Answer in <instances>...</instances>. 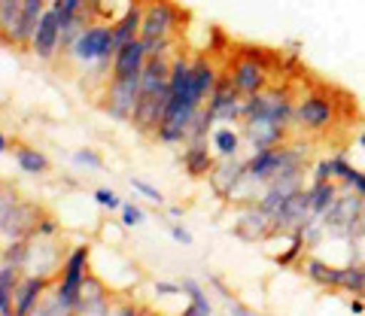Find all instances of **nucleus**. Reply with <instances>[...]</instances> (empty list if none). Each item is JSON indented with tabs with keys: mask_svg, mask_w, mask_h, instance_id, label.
Returning a JSON list of instances; mask_svg holds the SVG:
<instances>
[{
	"mask_svg": "<svg viewBox=\"0 0 365 316\" xmlns=\"http://www.w3.org/2000/svg\"><path fill=\"white\" fill-rule=\"evenodd\" d=\"M216 79H220V73H216L213 61L207 58L189 61L186 55H174L170 58V76H168L170 95H168V107L155 128L158 143H165V146L186 143L189 122L207 104V98L216 88Z\"/></svg>",
	"mask_w": 365,
	"mask_h": 316,
	"instance_id": "obj_1",
	"label": "nucleus"
},
{
	"mask_svg": "<svg viewBox=\"0 0 365 316\" xmlns=\"http://www.w3.org/2000/svg\"><path fill=\"white\" fill-rule=\"evenodd\" d=\"M116 49L119 46H116V33H113V21H88L83 33L73 40L67 58L83 67H95L101 73H110Z\"/></svg>",
	"mask_w": 365,
	"mask_h": 316,
	"instance_id": "obj_2",
	"label": "nucleus"
},
{
	"mask_svg": "<svg viewBox=\"0 0 365 316\" xmlns=\"http://www.w3.org/2000/svg\"><path fill=\"white\" fill-rule=\"evenodd\" d=\"M88 256H91L88 243L73 246V250L64 256V265H61V270L52 280L55 298H58L67 310H76L79 292H83V283H86V277H88Z\"/></svg>",
	"mask_w": 365,
	"mask_h": 316,
	"instance_id": "obj_3",
	"label": "nucleus"
},
{
	"mask_svg": "<svg viewBox=\"0 0 365 316\" xmlns=\"http://www.w3.org/2000/svg\"><path fill=\"white\" fill-rule=\"evenodd\" d=\"M182 21V9L174 4V0H150L143 6V25H140V40L143 46L150 49L155 43L165 40H177L174 33Z\"/></svg>",
	"mask_w": 365,
	"mask_h": 316,
	"instance_id": "obj_4",
	"label": "nucleus"
},
{
	"mask_svg": "<svg viewBox=\"0 0 365 316\" xmlns=\"http://www.w3.org/2000/svg\"><path fill=\"white\" fill-rule=\"evenodd\" d=\"M335 122H338V107H335V100L329 95L307 92L304 98L295 100L292 128L307 131V134H319V131H329Z\"/></svg>",
	"mask_w": 365,
	"mask_h": 316,
	"instance_id": "obj_5",
	"label": "nucleus"
},
{
	"mask_svg": "<svg viewBox=\"0 0 365 316\" xmlns=\"http://www.w3.org/2000/svg\"><path fill=\"white\" fill-rule=\"evenodd\" d=\"M64 265V246L58 243V237H28V258H25V270L21 274L31 277H52L61 270Z\"/></svg>",
	"mask_w": 365,
	"mask_h": 316,
	"instance_id": "obj_6",
	"label": "nucleus"
},
{
	"mask_svg": "<svg viewBox=\"0 0 365 316\" xmlns=\"http://www.w3.org/2000/svg\"><path fill=\"white\" fill-rule=\"evenodd\" d=\"M137 95H140V79H107L104 85V112L116 122H128L137 110Z\"/></svg>",
	"mask_w": 365,
	"mask_h": 316,
	"instance_id": "obj_7",
	"label": "nucleus"
},
{
	"mask_svg": "<svg viewBox=\"0 0 365 316\" xmlns=\"http://www.w3.org/2000/svg\"><path fill=\"white\" fill-rule=\"evenodd\" d=\"M232 85L241 98L250 95H259L265 92L268 83H271V70H268V61H259V55H244L232 64Z\"/></svg>",
	"mask_w": 365,
	"mask_h": 316,
	"instance_id": "obj_8",
	"label": "nucleus"
},
{
	"mask_svg": "<svg viewBox=\"0 0 365 316\" xmlns=\"http://www.w3.org/2000/svg\"><path fill=\"white\" fill-rule=\"evenodd\" d=\"M58 40H61V16H58V9H55V4H49L43 9L37 28H34L28 52H34L40 61H52L55 55H58Z\"/></svg>",
	"mask_w": 365,
	"mask_h": 316,
	"instance_id": "obj_9",
	"label": "nucleus"
},
{
	"mask_svg": "<svg viewBox=\"0 0 365 316\" xmlns=\"http://www.w3.org/2000/svg\"><path fill=\"white\" fill-rule=\"evenodd\" d=\"M40 216H43L40 207H34L31 201H21V198H19V204L6 213L4 222H0V237H4L6 243L25 241V237L34 234V225H37Z\"/></svg>",
	"mask_w": 365,
	"mask_h": 316,
	"instance_id": "obj_10",
	"label": "nucleus"
},
{
	"mask_svg": "<svg viewBox=\"0 0 365 316\" xmlns=\"http://www.w3.org/2000/svg\"><path fill=\"white\" fill-rule=\"evenodd\" d=\"M287 131L289 128L277 125V122L268 119V116H250V119H244V140L253 146V149H274V146L287 143Z\"/></svg>",
	"mask_w": 365,
	"mask_h": 316,
	"instance_id": "obj_11",
	"label": "nucleus"
},
{
	"mask_svg": "<svg viewBox=\"0 0 365 316\" xmlns=\"http://www.w3.org/2000/svg\"><path fill=\"white\" fill-rule=\"evenodd\" d=\"M146 58H150V55H146V46H143L140 37L131 40V43H125V46H119L116 55H113L110 79H140Z\"/></svg>",
	"mask_w": 365,
	"mask_h": 316,
	"instance_id": "obj_12",
	"label": "nucleus"
},
{
	"mask_svg": "<svg viewBox=\"0 0 365 316\" xmlns=\"http://www.w3.org/2000/svg\"><path fill=\"white\" fill-rule=\"evenodd\" d=\"M244 174H247V158L235 155V158H220V162L213 164V171H210L207 179H210V186H213L216 195L228 201V195H232L235 186L244 179Z\"/></svg>",
	"mask_w": 365,
	"mask_h": 316,
	"instance_id": "obj_13",
	"label": "nucleus"
},
{
	"mask_svg": "<svg viewBox=\"0 0 365 316\" xmlns=\"http://www.w3.org/2000/svg\"><path fill=\"white\" fill-rule=\"evenodd\" d=\"M49 289H52V277L21 274L19 286H16V295H13V313L16 316H28L46 298V292H49Z\"/></svg>",
	"mask_w": 365,
	"mask_h": 316,
	"instance_id": "obj_14",
	"label": "nucleus"
},
{
	"mask_svg": "<svg viewBox=\"0 0 365 316\" xmlns=\"http://www.w3.org/2000/svg\"><path fill=\"white\" fill-rule=\"evenodd\" d=\"M180 162H182V171H186L192 179H204V177H210L216 158H213V149H210L207 140H189V143H182Z\"/></svg>",
	"mask_w": 365,
	"mask_h": 316,
	"instance_id": "obj_15",
	"label": "nucleus"
},
{
	"mask_svg": "<svg viewBox=\"0 0 365 316\" xmlns=\"http://www.w3.org/2000/svg\"><path fill=\"white\" fill-rule=\"evenodd\" d=\"M241 143H244V131L235 122H220V125L210 128V149L220 158L241 155Z\"/></svg>",
	"mask_w": 365,
	"mask_h": 316,
	"instance_id": "obj_16",
	"label": "nucleus"
},
{
	"mask_svg": "<svg viewBox=\"0 0 365 316\" xmlns=\"http://www.w3.org/2000/svg\"><path fill=\"white\" fill-rule=\"evenodd\" d=\"M235 234L244 237V241H265L271 234V216L262 213L256 204H247L241 210V219L235 225Z\"/></svg>",
	"mask_w": 365,
	"mask_h": 316,
	"instance_id": "obj_17",
	"label": "nucleus"
},
{
	"mask_svg": "<svg viewBox=\"0 0 365 316\" xmlns=\"http://www.w3.org/2000/svg\"><path fill=\"white\" fill-rule=\"evenodd\" d=\"M52 0H21V9H19V28H16V49H25L31 46V37H34V28L43 16V9L49 6Z\"/></svg>",
	"mask_w": 365,
	"mask_h": 316,
	"instance_id": "obj_18",
	"label": "nucleus"
},
{
	"mask_svg": "<svg viewBox=\"0 0 365 316\" xmlns=\"http://www.w3.org/2000/svg\"><path fill=\"white\" fill-rule=\"evenodd\" d=\"M302 270H304V277L311 280V283H317V286H323V289H329V292H338V289H341V268L329 265L326 258H319V256H304V258H302Z\"/></svg>",
	"mask_w": 365,
	"mask_h": 316,
	"instance_id": "obj_19",
	"label": "nucleus"
},
{
	"mask_svg": "<svg viewBox=\"0 0 365 316\" xmlns=\"http://www.w3.org/2000/svg\"><path fill=\"white\" fill-rule=\"evenodd\" d=\"M338 191H341V186L332 183V179L307 186V210H311V219H323L326 213L332 210V204L338 201Z\"/></svg>",
	"mask_w": 365,
	"mask_h": 316,
	"instance_id": "obj_20",
	"label": "nucleus"
},
{
	"mask_svg": "<svg viewBox=\"0 0 365 316\" xmlns=\"http://www.w3.org/2000/svg\"><path fill=\"white\" fill-rule=\"evenodd\" d=\"M143 6L140 0H134V4L125 9V13L113 21V33H116V46H125V43H131L140 37V25H143Z\"/></svg>",
	"mask_w": 365,
	"mask_h": 316,
	"instance_id": "obj_21",
	"label": "nucleus"
},
{
	"mask_svg": "<svg viewBox=\"0 0 365 316\" xmlns=\"http://www.w3.org/2000/svg\"><path fill=\"white\" fill-rule=\"evenodd\" d=\"M180 289H182V295L189 298V307H182V313H180V316H213L210 295L204 292V286L198 283V280L182 277V280H180Z\"/></svg>",
	"mask_w": 365,
	"mask_h": 316,
	"instance_id": "obj_22",
	"label": "nucleus"
},
{
	"mask_svg": "<svg viewBox=\"0 0 365 316\" xmlns=\"http://www.w3.org/2000/svg\"><path fill=\"white\" fill-rule=\"evenodd\" d=\"M13 158H16V164L21 167V171L31 174V177H43V174H49V167H52L49 155L40 152V149H34V146H16Z\"/></svg>",
	"mask_w": 365,
	"mask_h": 316,
	"instance_id": "obj_23",
	"label": "nucleus"
},
{
	"mask_svg": "<svg viewBox=\"0 0 365 316\" xmlns=\"http://www.w3.org/2000/svg\"><path fill=\"white\" fill-rule=\"evenodd\" d=\"M19 280H21V270L9 268V265H0V316L13 313V295H16Z\"/></svg>",
	"mask_w": 365,
	"mask_h": 316,
	"instance_id": "obj_24",
	"label": "nucleus"
},
{
	"mask_svg": "<svg viewBox=\"0 0 365 316\" xmlns=\"http://www.w3.org/2000/svg\"><path fill=\"white\" fill-rule=\"evenodd\" d=\"M19 9H21V0H0V40H6L9 46H16Z\"/></svg>",
	"mask_w": 365,
	"mask_h": 316,
	"instance_id": "obj_25",
	"label": "nucleus"
},
{
	"mask_svg": "<svg viewBox=\"0 0 365 316\" xmlns=\"http://www.w3.org/2000/svg\"><path fill=\"white\" fill-rule=\"evenodd\" d=\"M52 4H55V9H58L61 21L79 19V16L86 19V0H52ZM86 21H88V19H86Z\"/></svg>",
	"mask_w": 365,
	"mask_h": 316,
	"instance_id": "obj_26",
	"label": "nucleus"
},
{
	"mask_svg": "<svg viewBox=\"0 0 365 316\" xmlns=\"http://www.w3.org/2000/svg\"><path fill=\"white\" fill-rule=\"evenodd\" d=\"M73 164L88 167V171H104V158H101L95 149H76L73 152Z\"/></svg>",
	"mask_w": 365,
	"mask_h": 316,
	"instance_id": "obj_27",
	"label": "nucleus"
},
{
	"mask_svg": "<svg viewBox=\"0 0 365 316\" xmlns=\"http://www.w3.org/2000/svg\"><path fill=\"white\" fill-rule=\"evenodd\" d=\"M119 216H122V225H125V228H137V225L146 219L140 204H125V201H122V207H119Z\"/></svg>",
	"mask_w": 365,
	"mask_h": 316,
	"instance_id": "obj_28",
	"label": "nucleus"
},
{
	"mask_svg": "<svg viewBox=\"0 0 365 316\" xmlns=\"http://www.w3.org/2000/svg\"><path fill=\"white\" fill-rule=\"evenodd\" d=\"M131 189L137 191V195H143L146 201H153V204H165V195H162V191H158L155 186H150L146 179H140V177L131 179Z\"/></svg>",
	"mask_w": 365,
	"mask_h": 316,
	"instance_id": "obj_29",
	"label": "nucleus"
},
{
	"mask_svg": "<svg viewBox=\"0 0 365 316\" xmlns=\"http://www.w3.org/2000/svg\"><path fill=\"white\" fill-rule=\"evenodd\" d=\"M95 201H98V204L104 207V210H110V213H116V210L122 207V198H119L113 189H95Z\"/></svg>",
	"mask_w": 365,
	"mask_h": 316,
	"instance_id": "obj_30",
	"label": "nucleus"
},
{
	"mask_svg": "<svg viewBox=\"0 0 365 316\" xmlns=\"http://www.w3.org/2000/svg\"><path fill=\"white\" fill-rule=\"evenodd\" d=\"M34 234H37V237H58L61 234V225L55 222L52 216H46V213H43V216L37 219V225H34Z\"/></svg>",
	"mask_w": 365,
	"mask_h": 316,
	"instance_id": "obj_31",
	"label": "nucleus"
},
{
	"mask_svg": "<svg viewBox=\"0 0 365 316\" xmlns=\"http://www.w3.org/2000/svg\"><path fill=\"white\" fill-rule=\"evenodd\" d=\"M19 204V191L9 189V186H0V222L6 219V213Z\"/></svg>",
	"mask_w": 365,
	"mask_h": 316,
	"instance_id": "obj_32",
	"label": "nucleus"
},
{
	"mask_svg": "<svg viewBox=\"0 0 365 316\" xmlns=\"http://www.w3.org/2000/svg\"><path fill=\"white\" fill-rule=\"evenodd\" d=\"M153 292H155V295H162V298H168V295H182L180 283H170V280H155Z\"/></svg>",
	"mask_w": 365,
	"mask_h": 316,
	"instance_id": "obj_33",
	"label": "nucleus"
},
{
	"mask_svg": "<svg viewBox=\"0 0 365 316\" xmlns=\"http://www.w3.org/2000/svg\"><path fill=\"white\" fill-rule=\"evenodd\" d=\"M170 237H174V241L177 243H182V246H192V243H195V237H192V231L186 228V225H170Z\"/></svg>",
	"mask_w": 365,
	"mask_h": 316,
	"instance_id": "obj_34",
	"label": "nucleus"
},
{
	"mask_svg": "<svg viewBox=\"0 0 365 316\" xmlns=\"http://www.w3.org/2000/svg\"><path fill=\"white\" fill-rule=\"evenodd\" d=\"M110 316H143V310L137 307V304H116V307L110 310Z\"/></svg>",
	"mask_w": 365,
	"mask_h": 316,
	"instance_id": "obj_35",
	"label": "nucleus"
},
{
	"mask_svg": "<svg viewBox=\"0 0 365 316\" xmlns=\"http://www.w3.org/2000/svg\"><path fill=\"white\" fill-rule=\"evenodd\" d=\"M228 316H259L256 310H250V307H244V304H237L235 298L228 301Z\"/></svg>",
	"mask_w": 365,
	"mask_h": 316,
	"instance_id": "obj_36",
	"label": "nucleus"
},
{
	"mask_svg": "<svg viewBox=\"0 0 365 316\" xmlns=\"http://www.w3.org/2000/svg\"><path fill=\"white\" fill-rule=\"evenodd\" d=\"M210 286H213L216 292H220V295H222L225 301H232V292H228V289L222 286V280H220V277H210Z\"/></svg>",
	"mask_w": 365,
	"mask_h": 316,
	"instance_id": "obj_37",
	"label": "nucleus"
},
{
	"mask_svg": "<svg viewBox=\"0 0 365 316\" xmlns=\"http://www.w3.org/2000/svg\"><path fill=\"white\" fill-rule=\"evenodd\" d=\"M4 152H9V140H6V134L0 131V155H4Z\"/></svg>",
	"mask_w": 365,
	"mask_h": 316,
	"instance_id": "obj_38",
	"label": "nucleus"
},
{
	"mask_svg": "<svg viewBox=\"0 0 365 316\" xmlns=\"http://www.w3.org/2000/svg\"><path fill=\"white\" fill-rule=\"evenodd\" d=\"M168 216H170V219H180V216H182V210H180V207H170V210H168Z\"/></svg>",
	"mask_w": 365,
	"mask_h": 316,
	"instance_id": "obj_39",
	"label": "nucleus"
},
{
	"mask_svg": "<svg viewBox=\"0 0 365 316\" xmlns=\"http://www.w3.org/2000/svg\"><path fill=\"white\" fill-rule=\"evenodd\" d=\"M9 316H16V313H9Z\"/></svg>",
	"mask_w": 365,
	"mask_h": 316,
	"instance_id": "obj_40",
	"label": "nucleus"
}]
</instances>
